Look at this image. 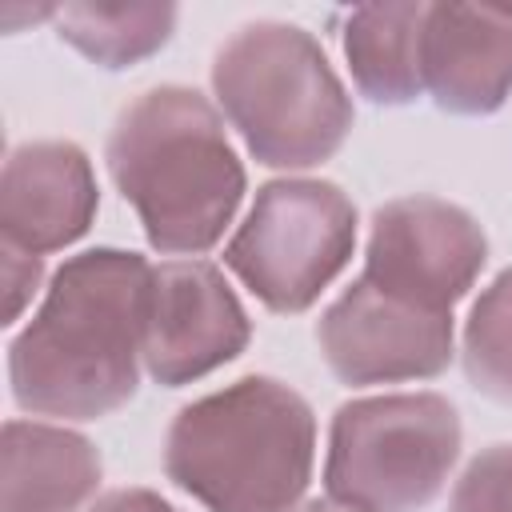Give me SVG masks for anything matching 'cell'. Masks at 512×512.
<instances>
[{
    "mask_svg": "<svg viewBox=\"0 0 512 512\" xmlns=\"http://www.w3.org/2000/svg\"><path fill=\"white\" fill-rule=\"evenodd\" d=\"M152 264L124 248L68 256L36 316L8 344L16 408L52 420H100L140 388Z\"/></svg>",
    "mask_w": 512,
    "mask_h": 512,
    "instance_id": "obj_1",
    "label": "cell"
},
{
    "mask_svg": "<svg viewBox=\"0 0 512 512\" xmlns=\"http://www.w3.org/2000/svg\"><path fill=\"white\" fill-rule=\"evenodd\" d=\"M104 160L148 244L180 260L216 248L248 192L216 104L184 84L136 96L116 116Z\"/></svg>",
    "mask_w": 512,
    "mask_h": 512,
    "instance_id": "obj_2",
    "label": "cell"
},
{
    "mask_svg": "<svg viewBox=\"0 0 512 512\" xmlns=\"http://www.w3.org/2000/svg\"><path fill=\"white\" fill-rule=\"evenodd\" d=\"M316 464L308 400L272 376H244L176 412L164 472L208 512H292Z\"/></svg>",
    "mask_w": 512,
    "mask_h": 512,
    "instance_id": "obj_3",
    "label": "cell"
},
{
    "mask_svg": "<svg viewBox=\"0 0 512 512\" xmlns=\"http://www.w3.org/2000/svg\"><path fill=\"white\" fill-rule=\"evenodd\" d=\"M212 92L252 160L284 172L332 160L356 120L320 40L288 20L236 28L212 60Z\"/></svg>",
    "mask_w": 512,
    "mask_h": 512,
    "instance_id": "obj_4",
    "label": "cell"
},
{
    "mask_svg": "<svg viewBox=\"0 0 512 512\" xmlns=\"http://www.w3.org/2000/svg\"><path fill=\"white\" fill-rule=\"evenodd\" d=\"M460 444V412L440 392L348 400L328 428L324 488L360 512H420L444 492Z\"/></svg>",
    "mask_w": 512,
    "mask_h": 512,
    "instance_id": "obj_5",
    "label": "cell"
},
{
    "mask_svg": "<svg viewBox=\"0 0 512 512\" xmlns=\"http://www.w3.org/2000/svg\"><path fill=\"white\" fill-rule=\"evenodd\" d=\"M356 248V204L332 180H268L224 244L228 272L276 316L308 312Z\"/></svg>",
    "mask_w": 512,
    "mask_h": 512,
    "instance_id": "obj_6",
    "label": "cell"
},
{
    "mask_svg": "<svg viewBox=\"0 0 512 512\" xmlns=\"http://www.w3.org/2000/svg\"><path fill=\"white\" fill-rule=\"evenodd\" d=\"M452 312L404 300L356 276L320 316L316 344L348 388L432 380L452 364Z\"/></svg>",
    "mask_w": 512,
    "mask_h": 512,
    "instance_id": "obj_7",
    "label": "cell"
},
{
    "mask_svg": "<svg viewBox=\"0 0 512 512\" xmlns=\"http://www.w3.org/2000/svg\"><path fill=\"white\" fill-rule=\"evenodd\" d=\"M484 264L488 236L468 208L440 196H400L376 208L360 276L424 308L452 312Z\"/></svg>",
    "mask_w": 512,
    "mask_h": 512,
    "instance_id": "obj_8",
    "label": "cell"
},
{
    "mask_svg": "<svg viewBox=\"0 0 512 512\" xmlns=\"http://www.w3.org/2000/svg\"><path fill=\"white\" fill-rule=\"evenodd\" d=\"M252 340V320L224 280L200 256L152 264L144 312V372L160 388H184L232 364Z\"/></svg>",
    "mask_w": 512,
    "mask_h": 512,
    "instance_id": "obj_9",
    "label": "cell"
},
{
    "mask_svg": "<svg viewBox=\"0 0 512 512\" xmlns=\"http://www.w3.org/2000/svg\"><path fill=\"white\" fill-rule=\"evenodd\" d=\"M100 208L92 160L72 140H32L8 152L0 176L4 244L44 256L76 244Z\"/></svg>",
    "mask_w": 512,
    "mask_h": 512,
    "instance_id": "obj_10",
    "label": "cell"
},
{
    "mask_svg": "<svg viewBox=\"0 0 512 512\" xmlns=\"http://www.w3.org/2000/svg\"><path fill=\"white\" fill-rule=\"evenodd\" d=\"M424 96L452 116H492L512 96V8L428 4Z\"/></svg>",
    "mask_w": 512,
    "mask_h": 512,
    "instance_id": "obj_11",
    "label": "cell"
},
{
    "mask_svg": "<svg viewBox=\"0 0 512 512\" xmlns=\"http://www.w3.org/2000/svg\"><path fill=\"white\" fill-rule=\"evenodd\" d=\"M104 480L100 448L40 420H8L0 448V512H76Z\"/></svg>",
    "mask_w": 512,
    "mask_h": 512,
    "instance_id": "obj_12",
    "label": "cell"
},
{
    "mask_svg": "<svg viewBox=\"0 0 512 512\" xmlns=\"http://www.w3.org/2000/svg\"><path fill=\"white\" fill-rule=\"evenodd\" d=\"M428 4H360L344 20V60L360 96L380 108H408L424 96Z\"/></svg>",
    "mask_w": 512,
    "mask_h": 512,
    "instance_id": "obj_13",
    "label": "cell"
},
{
    "mask_svg": "<svg viewBox=\"0 0 512 512\" xmlns=\"http://www.w3.org/2000/svg\"><path fill=\"white\" fill-rule=\"evenodd\" d=\"M172 4H64L56 8V36L96 68L120 72L172 40Z\"/></svg>",
    "mask_w": 512,
    "mask_h": 512,
    "instance_id": "obj_14",
    "label": "cell"
},
{
    "mask_svg": "<svg viewBox=\"0 0 512 512\" xmlns=\"http://www.w3.org/2000/svg\"><path fill=\"white\" fill-rule=\"evenodd\" d=\"M460 360L468 384L480 396L512 404V268H504L472 304Z\"/></svg>",
    "mask_w": 512,
    "mask_h": 512,
    "instance_id": "obj_15",
    "label": "cell"
},
{
    "mask_svg": "<svg viewBox=\"0 0 512 512\" xmlns=\"http://www.w3.org/2000/svg\"><path fill=\"white\" fill-rule=\"evenodd\" d=\"M448 512H512V444H492L464 468Z\"/></svg>",
    "mask_w": 512,
    "mask_h": 512,
    "instance_id": "obj_16",
    "label": "cell"
},
{
    "mask_svg": "<svg viewBox=\"0 0 512 512\" xmlns=\"http://www.w3.org/2000/svg\"><path fill=\"white\" fill-rule=\"evenodd\" d=\"M4 324H16L20 312L32 304V296L40 292L44 280V256L20 252L12 244H4Z\"/></svg>",
    "mask_w": 512,
    "mask_h": 512,
    "instance_id": "obj_17",
    "label": "cell"
},
{
    "mask_svg": "<svg viewBox=\"0 0 512 512\" xmlns=\"http://www.w3.org/2000/svg\"><path fill=\"white\" fill-rule=\"evenodd\" d=\"M84 512H176V508L152 488H112L96 496Z\"/></svg>",
    "mask_w": 512,
    "mask_h": 512,
    "instance_id": "obj_18",
    "label": "cell"
},
{
    "mask_svg": "<svg viewBox=\"0 0 512 512\" xmlns=\"http://www.w3.org/2000/svg\"><path fill=\"white\" fill-rule=\"evenodd\" d=\"M20 20H56V8L52 4H36V8H16V4H4V28L8 32H20Z\"/></svg>",
    "mask_w": 512,
    "mask_h": 512,
    "instance_id": "obj_19",
    "label": "cell"
},
{
    "mask_svg": "<svg viewBox=\"0 0 512 512\" xmlns=\"http://www.w3.org/2000/svg\"><path fill=\"white\" fill-rule=\"evenodd\" d=\"M292 512H360V508H352V504H340V500L324 496V500H304V504H300V508H292Z\"/></svg>",
    "mask_w": 512,
    "mask_h": 512,
    "instance_id": "obj_20",
    "label": "cell"
}]
</instances>
